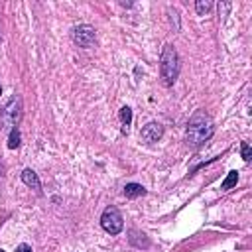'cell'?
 <instances>
[{
	"instance_id": "obj_7",
	"label": "cell",
	"mask_w": 252,
	"mask_h": 252,
	"mask_svg": "<svg viewBox=\"0 0 252 252\" xmlns=\"http://www.w3.org/2000/svg\"><path fill=\"white\" fill-rule=\"evenodd\" d=\"M22 181H24L28 187H32L35 193H41V181H39V177H37V173H35L33 169L26 167V169L22 171Z\"/></svg>"
},
{
	"instance_id": "obj_13",
	"label": "cell",
	"mask_w": 252,
	"mask_h": 252,
	"mask_svg": "<svg viewBox=\"0 0 252 252\" xmlns=\"http://www.w3.org/2000/svg\"><path fill=\"white\" fill-rule=\"evenodd\" d=\"M240 152H242V159H244V161H250V158H252V150H250L248 142H242V144H240Z\"/></svg>"
},
{
	"instance_id": "obj_2",
	"label": "cell",
	"mask_w": 252,
	"mask_h": 252,
	"mask_svg": "<svg viewBox=\"0 0 252 252\" xmlns=\"http://www.w3.org/2000/svg\"><path fill=\"white\" fill-rule=\"evenodd\" d=\"M179 75V55L173 45L165 43L159 55V77L165 87H171Z\"/></svg>"
},
{
	"instance_id": "obj_8",
	"label": "cell",
	"mask_w": 252,
	"mask_h": 252,
	"mask_svg": "<svg viewBox=\"0 0 252 252\" xmlns=\"http://www.w3.org/2000/svg\"><path fill=\"white\" fill-rule=\"evenodd\" d=\"M118 116H120L122 134H128L130 124H132V108H130V106H122V108H120V112H118Z\"/></svg>"
},
{
	"instance_id": "obj_4",
	"label": "cell",
	"mask_w": 252,
	"mask_h": 252,
	"mask_svg": "<svg viewBox=\"0 0 252 252\" xmlns=\"http://www.w3.org/2000/svg\"><path fill=\"white\" fill-rule=\"evenodd\" d=\"M20 118H22V98L16 94V96H12L10 102L4 106L0 120H2L4 126H12V128H16L18 122H20Z\"/></svg>"
},
{
	"instance_id": "obj_9",
	"label": "cell",
	"mask_w": 252,
	"mask_h": 252,
	"mask_svg": "<svg viewBox=\"0 0 252 252\" xmlns=\"http://www.w3.org/2000/svg\"><path fill=\"white\" fill-rule=\"evenodd\" d=\"M124 195H126L128 199H136V197L146 195V189H144L140 183H126V185H124Z\"/></svg>"
},
{
	"instance_id": "obj_16",
	"label": "cell",
	"mask_w": 252,
	"mask_h": 252,
	"mask_svg": "<svg viewBox=\"0 0 252 252\" xmlns=\"http://www.w3.org/2000/svg\"><path fill=\"white\" fill-rule=\"evenodd\" d=\"M0 252H4V250H2V248H0Z\"/></svg>"
},
{
	"instance_id": "obj_14",
	"label": "cell",
	"mask_w": 252,
	"mask_h": 252,
	"mask_svg": "<svg viewBox=\"0 0 252 252\" xmlns=\"http://www.w3.org/2000/svg\"><path fill=\"white\" fill-rule=\"evenodd\" d=\"M16 252H33V250H32V246H28V244H20V246L16 248Z\"/></svg>"
},
{
	"instance_id": "obj_5",
	"label": "cell",
	"mask_w": 252,
	"mask_h": 252,
	"mask_svg": "<svg viewBox=\"0 0 252 252\" xmlns=\"http://www.w3.org/2000/svg\"><path fill=\"white\" fill-rule=\"evenodd\" d=\"M71 37H73V41H75L79 47H93L94 41H96V32H94L93 26L81 24V26H75V28H73Z\"/></svg>"
},
{
	"instance_id": "obj_6",
	"label": "cell",
	"mask_w": 252,
	"mask_h": 252,
	"mask_svg": "<svg viewBox=\"0 0 252 252\" xmlns=\"http://www.w3.org/2000/svg\"><path fill=\"white\" fill-rule=\"evenodd\" d=\"M161 136H163V126H161L159 122H148V124L140 130V138H142L146 144H154V142H158Z\"/></svg>"
},
{
	"instance_id": "obj_10",
	"label": "cell",
	"mask_w": 252,
	"mask_h": 252,
	"mask_svg": "<svg viewBox=\"0 0 252 252\" xmlns=\"http://www.w3.org/2000/svg\"><path fill=\"white\" fill-rule=\"evenodd\" d=\"M236 181H238V171H234V169H232V171H228L226 179L220 183V189H222V191H228L230 187H234V185H236Z\"/></svg>"
},
{
	"instance_id": "obj_15",
	"label": "cell",
	"mask_w": 252,
	"mask_h": 252,
	"mask_svg": "<svg viewBox=\"0 0 252 252\" xmlns=\"http://www.w3.org/2000/svg\"><path fill=\"white\" fill-rule=\"evenodd\" d=\"M0 93H2V87H0Z\"/></svg>"
},
{
	"instance_id": "obj_3",
	"label": "cell",
	"mask_w": 252,
	"mask_h": 252,
	"mask_svg": "<svg viewBox=\"0 0 252 252\" xmlns=\"http://www.w3.org/2000/svg\"><path fill=\"white\" fill-rule=\"evenodd\" d=\"M100 226L108 232V234H118L124 228V220L122 215L116 207H106L100 215Z\"/></svg>"
},
{
	"instance_id": "obj_12",
	"label": "cell",
	"mask_w": 252,
	"mask_h": 252,
	"mask_svg": "<svg viewBox=\"0 0 252 252\" xmlns=\"http://www.w3.org/2000/svg\"><path fill=\"white\" fill-rule=\"evenodd\" d=\"M211 6H213V4H211V2H207V0H205V2H203V0H199V2L195 4V8H197V14H199V16L207 14V12L211 10Z\"/></svg>"
},
{
	"instance_id": "obj_1",
	"label": "cell",
	"mask_w": 252,
	"mask_h": 252,
	"mask_svg": "<svg viewBox=\"0 0 252 252\" xmlns=\"http://www.w3.org/2000/svg\"><path fill=\"white\" fill-rule=\"evenodd\" d=\"M213 134H215V124H213L211 116H209L205 110H195L193 116H191L189 122H187V132H185L187 144L193 146V148H199V146H203Z\"/></svg>"
},
{
	"instance_id": "obj_11",
	"label": "cell",
	"mask_w": 252,
	"mask_h": 252,
	"mask_svg": "<svg viewBox=\"0 0 252 252\" xmlns=\"http://www.w3.org/2000/svg\"><path fill=\"white\" fill-rule=\"evenodd\" d=\"M20 146V130L18 126L16 128H10V136H8V148L10 150H16Z\"/></svg>"
}]
</instances>
